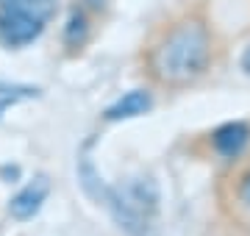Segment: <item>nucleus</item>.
Listing matches in <instances>:
<instances>
[{
  "mask_svg": "<svg viewBox=\"0 0 250 236\" xmlns=\"http://www.w3.org/2000/svg\"><path fill=\"white\" fill-rule=\"evenodd\" d=\"M153 109V95L147 89H131L125 92L123 98L111 103L106 111H103V119L106 122H120V119H134L142 117Z\"/></svg>",
  "mask_w": 250,
  "mask_h": 236,
  "instance_id": "obj_6",
  "label": "nucleus"
},
{
  "mask_svg": "<svg viewBox=\"0 0 250 236\" xmlns=\"http://www.w3.org/2000/svg\"><path fill=\"white\" fill-rule=\"evenodd\" d=\"M92 34V17L83 9H75L64 28V45L67 47H83Z\"/></svg>",
  "mask_w": 250,
  "mask_h": 236,
  "instance_id": "obj_8",
  "label": "nucleus"
},
{
  "mask_svg": "<svg viewBox=\"0 0 250 236\" xmlns=\"http://www.w3.org/2000/svg\"><path fill=\"white\" fill-rule=\"evenodd\" d=\"M214 61V34L200 14H184L153 39L145 67L164 89L195 86Z\"/></svg>",
  "mask_w": 250,
  "mask_h": 236,
  "instance_id": "obj_1",
  "label": "nucleus"
},
{
  "mask_svg": "<svg viewBox=\"0 0 250 236\" xmlns=\"http://www.w3.org/2000/svg\"><path fill=\"white\" fill-rule=\"evenodd\" d=\"M56 14V0H0V42L25 47L45 31Z\"/></svg>",
  "mask_w": 250,
  "mask_h": 236,
  "instance_id": "obj_3",
  "label": "nucleus"
},
{
  "mask_svg": "<svg viewBox=\"0 0 250 236\" xmlns=\"http://www.w3.org/2000/svg\"><path fill=\"white\" fill-rule=\"evenodd\" d=\"M78 181H81L83 192H86L92 200H98V203H103V206H106V197H108V189H111V186H106V183H103V178L95 173V164L89 161V156H83V158H81Z\"/></svg>",
  "mask_w": 250,
  "mask_h": 236,
  "instance_id": "obj_7",
  "label": "nucleus"
},
{
  "mask_svg": "<svg viewBox=\"0 0 250 236\" xmlns=\"http://www.w3.org/2000/svg\"><path fill=\"white\" fill-rule=\"evenodd\" d=\"M233 200H236V209L245 211L250 217V164L236 175V189H233Z\"/></svg>",
  "mask_w": 250,
  "mask_h": 236,
  "instance_id": "obj_9",
  "label": "nucleus"
},
{
  "mask_svg": "<svg viewBox=\"0 0 250 236\" xmlns=\"http://www.w3.org/2000/svg\"><path fill=\"white\" fill-rule=\"evenodd\" d=\"M50 195V178L47 175H36L31 183H25L22 189L11 197L9 203V214L20 222H25V219H34L42 209V203L47 200Z\"/></svg>",
  "mask_w": 250,
  "mask_h": 236,
  "instance_id": "obj_4",
  "label": "nucleus"
},
{
  "mask_svg": "<svg viewBox=\"0 0 250 236\" xmlns=\"http://www.w3.org/2000/svg\"><path fill=\"white\" fill-rule=\"evenodd\" d=\"M250 145V125L248 122H225L211 134V147L223 158H239Z\"/></svg>",
  "mask_w": 250,
  "mask_h": 236,
  "instance_id": "obj_5",
  "label": "nucleus"
},
{
  "mask_svg": "<svg viewBox=\"0 0 250 236\" xmlns=\"http://www.w3.org/2000/svg\"><path fill=\"white\" fill-rule=\"evenodd\" d=\"M106 206L120 231H125L128 236H159L156 231L159 186L150 175H136L120 186H111Z\"/></svg>",
  "mask_w": 250,
  "mask_h": 236,
  "instance_id": "obj_2",
  "label": "nucleus"
},
{
  "mask_svg": "<svg viewBox=\"0 0 250 236\" xmlns=\"http://www.w3.org/2000/svg\"><path fill=\"white\" fill-rule=\"evenodd\" d=\"M239 70L250 78V45L245 47V50H242V56H239Z\"/></svg>",
  "mask_w": 250,
  "mask_h": 236,
  "instance_id": "obj_10",
  "label": "nucleus"
}]
</instances>
